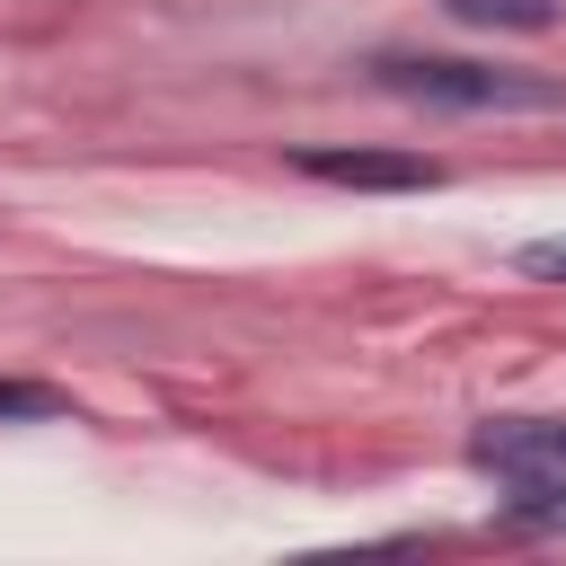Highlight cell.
Segmentation results:
<instances>
[{"label":"cell","mask_w":566,"mask_h":566,"mask_svg":"<svg viewBox=\"0 0 566 566\" xmlns=\"http://www.w3.org/2000/svg\"><path fill=\"white\" fill-rule=\"evenodd\" d=\"M522 274H566V239H531L522 248Z\"/></svg>","instance_id":"8992f818"},{"label":"cell","mask_w":566,"mask_h":566,"mask_svg":"<svg viewBox=\"0 0 566 566\" xmlns=\"http://www.w3.org/2000/svg\"><path fill=\"white\" fill-rule=\"evenodd\" d=\"M460 27H513V35H539V27H557V9L566 0H442Z\"/></svg>","instance_id":"277c9868"},{"label":"cell","mask_w":566,"mask_h":566,"mask_svg":"<svg viewBox=\"0 0 566 566\" xmlns=\"http://www.w3.org/2000/svg\"><path fill=\"white\" fill-rule=\"evenodd\" d=\"M292 168L318 186H354V195H433L442 186V168L416 150H292Z\"/></svg>","instance_id":"7a4b0ae2"},{"label":"cell","mask_w":566,"mask_h":566,"mask_svg":"<svg viewBox=\"0 0 566 566\" xmlns=\"http://www.w3.org/2000/svg\"><path fill=\"white\" fill-rule=\"evenodd\" d=\"M371 71H380V88L424 97V106H460V115H548V106H566V88H557V80H522V71H486V62L380 53Z\"/></svg>","instance_id":"6da1fadb"},{"label":"cell","mask_w":566,"mask_h":566,"mask_svg":"<svg viewBox=\"0 0 566 566\" xmlns=\"http://www.w3.org/2000/svg\"><path fill=\"white\" fill-rule=\"evenodd\" d=\"M478 460L486 469H566V416L557 424H495V433H478Z\"/></svg>","instance_id":"3957f363"},{"label":"cell","mask_w":566,"mask_h":566,"mask_svg":"<svg viewBox=\"0 0 566 566\" xmlns=\"http://www.w3.org/2000/svg\"><path fill=\"white\" fill-rule=\"evenodd\" d=\"M71 398L62 389H44V380H0V424H44V416H62Z\"/></svg>","instance_id":"5b68a950"}]
</instances>
